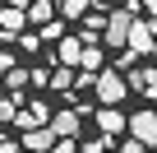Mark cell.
<instances>
[{"instance_id": "cell-1", "label": "cell", "mask_w": 157, "mask_h": 153, "mask_svg": "<svg viewBox=\"0 0 157 153\" xmlns=\"http://www.w3.org/2000/svg\"><path fill=\"white\" fill-rule=\"evenodd\" d=\"M93 93H97V102H102V107H120V102H125V93H129V84H125V74H120V70H97Z\"/></svg>"}, {"instance_id": "cell-21", "label": "cell", "mask_w": 157, "mask_h": 153, "mask_svg": "<svg viewBox=\"0 0 157 153\" xmlns=\"http://www.w3.org/2000/svg\"><path fill=\"white\" fill-rule=\"evenodd\" d=\"M143 74H148V84H143V93H148V98L157 102V65H152V70H143Z\"/></svg>"}, {"instance_id": "cell-12", "label": "cell", "mask_w": 157, "mask_h": 153, "mask_svg": "<svg viewBox=\"0 0 157 153\" xmlns=\"http://www.w3.org/2000/svg\"><path fill=\"white\" fill-rule=\"evenodd\" d=\"M0 84H5V88H10V98L19 102V98H23V88H28V70L10 65V70H5V79H0Z\"/></svg>"}, {"instance_id": "cell-17", "label": "cell", "mask_w": 157, "mask_h": 153, "mask_svg": "<svg viewBox=\"0 0 157 153\" xmlns=\"http://www.w3.org/2000/svg\"><path fill=\"white\" fill-rule=\"evenodd\" d=\"M19 46H23V51H37V46H42V33H37V28H23V33H19Z\"/></svg>"}, {"instance_id": "cell-10", "label": "cell", "mask_w": 157, "mask_h": 153, "mask_svg": "<svg viewBox=\"0 0 157 153\" xmlns=\"http://www.w3.org/2000/svg\"><path fill=\"white\" fill-rule=\"evenodd\" d=\"M97 130H102V135H125V111L102 107V111H97Z\"/></svg>"}, {"instance_id": "cell-15", "label": "cell", "mask_w": 157, "mask_h": 153, "mask_svg": "<svg viewBox=\"0 0 157 153\" xmlns=\"http://www.w3.org/2000/svg\"><path fill=\"white\" fill-rule=\"evenodd\" d=\"M56 93H69L74 88V65H65V70H51V79H46Z\"/></svg>"}, {"instance_id": "cell-6", "label": "cell", "mask_w": 157, "mask_h": 153, "mask_svg": "<svg viewBox=\"0 0 157 153\" xmlns=\"http://www.w3.org/2000/svg\"><path fill=\"white\" fill-rule=\"evenodd\" d=\"M46 121H51V107L46 102H33V107H19L14 111V125L19 130H33V125H46Z\"/></svg>"}, {"instance_id": "cell-8", "label": "cell", "mask_w": 157, "mask_h": 153, "mask_svg": "<svg viewBox=\"0 0 157 153\" xmlns=\"http://www.w3.org/2000/svg\"><path fill=\"white\" fill-rule=\"evenodd\" d=\"M0 28H5V33H23V28H28V10L5 5V0H0Z\"/></svg>"}, {"instance_id": "cell-11", "label": "cell", "mask_w": 157, "mask_h": 153, "mask_svg": "<svg viewBox=\"0 0 157 153\" xmlns=\"http://www.w3.org/2000/svg\"><path fill=\"white\" fill-rule=\"evenodd\" d=\"M51 19H56V0H28V23L33 28H42Z\"/></svg>"}, {"instance_id": "cell-22", "label": "cell", "mask_w": 157, "mask_h": 153, "mask_svg": "<svg viewBox=\"0 0 157 153\" xmlns=\"http://www.w3.org/2000/svg\"><path fill=\"white\" fill-rule=\"evenodd\" d=\"M46 79H51L46 70H28V84H33V88H46Z\"/></svg>"}, {"instance_id": "cell-13", "label": "cell", "mask_w": 157, "mask_h": 153, "mask_svg": "<svg viewBox=\"0 0 157 153\" xmlns=\"http://www.w3.org/2000/svg\"><path fill=\"white\" fill-rule=\"evenodd\" d=\"M88 5H93V0H56V14L60 19H83Z\"/></svg>"}, {"instance_id": "cell-9", "label": "cell", "mask_w": 157, "mask_h": 153, "mask_svg": "<svg viewBox=\"0 0 157 153\" xmlns=\"http://www.w3.org/2000/svg\"><path fill=\"white\" fill-rule=\"evenodd\" d=\"M74 70L97 74V70H102V42H83V51H78V65H74Z\"/></svg>"}, {"instance_id": "cell-18", "label": "cell", "mask_w": 157, "mask_h": 153, "mask_svg": "<svg viewBox=\"0 0 157 153\" xmlns=\"http://www.w3.org/2000/svg\"><path fill=\"white\" fill-rule=\"evenodd\" d=\"M14 111H19L14 98H0V125H14Z\"/></svg>"}, {"instance_id": "cell-5", "label": "cell", "mask_w": 157, "mask_h": 153, "mask_svg": "<svg viewBox=\"0 0 157 153\" xmlns=\"http://www.w3.org/2000/svg\"><path fill=\"white\" fill-rule=\"evenodd\" d=\"M51 144H56V130H51V125H33V130H23V144H19V148H28V153H51Z\"/></svg>"}, {"instance_id": "cell-4", "label": "cell", "mask_w": 157, "mask_h": 153, "mask_svg": "<svg viewBox=\"0 0 157 153\" xmlns=\"http://www.w3.org/2000/svg\"><path fill=\"white\" fill-rule=\"evenodd\" d=\"M152 37H157V33H152V23L134 14V23H129V42H125V46H129L134 56H148V51H152Z\"/></svg>"}, {"instance_id": "cell-19", "label": "cell", "mask_w": 157, "mask_h": 153, "mask_svg": "<svg viewBox=\"0 0 157 153\" xmlns=\"http://www.w3.org/2000/svg\"><path fill=\"white\" fill-rule=\"evenodd\" d=\"M102 23H106L102 14H83V33H97V37H102Z\"/></svg>"}, {"instance_id": "cell-27", "label": "cell", "mask_w": 157, "mask_h": 153, "mask_svg": "<svg viewBox=\"0 0 157 153\" xmlns=\"http://www.w3.org/2000/svg\"><path fill=\"white\" fill-rule=\"evenodd\" d=\"M152 56H157V37H152Z\"/></svg>"}, {"instance_id": "cell-25", "label": "cell", "mask_w": 157, "mask_h": 153, "mask_svg": "<svg viewBox=\"0 0 157 153\" xmlns=\"http://www.w3.org/2000/svg\"><path fill=\"white\" fill-rule=\"evenodd\" d=\"M5 5H19V10H28V0H5Z\"/></svg>"}, {"instance_id": "cell-24", "label": "cell", "mask_w": 157, "mask_h": 153, "mask_svg": "<svg viewBox=\"0 0 157 153\" xmlns=\"http://www.w3.org/2000/svg\"><path fill=\"white\" fill-rule=\"evenodd\" d=\"M10 65H14V56H10V51H0V79H5V70H10Z\"/></svg>"}, {"instance_id": "cell-28", "label": "cell", "mask_w": 157, "mask_h": 153, "mask_svg": "<svg viewBox=\"0 0 157 153\" xmlns=\"http://www.w3.org/2000/svg\"><path fill=\"white\" fill-rule=\"evenodd\" d=\"M0 144H5V130H0Z\"/></svg>"}, {"instance_id": "cell-2", "label": "cell", "mask_w": 157, "mask_h": 153, "mask_svg": "<svg viewBox=\"0 0 157 153\" xmlns=\"http://www.w3.org/2000/svg\"><path fill=\"white\" fill-rule=\"evenodd\" d=\"M129 23H134V10H129V5H125V10H111L106 23H102V42H106V46H125V42H129Z\"/></svg>"}, {"instance_id": "cell-14", "label": "cell", "mask_w": 157, "mask_h": 153, "mask_svg": "<svg viewBox=\"0 0 157 153\" xmlns=\"http://www.w3.org/2000/svg\"><path fill=\"white\" fill-rule=\"evenodd\" d=\"M78 51H83V37H65L56 56H60V65H78Z\"/></svg>"}, {"instance_id": "cell-26", "label": "cell", "mask_w": 157, "mask_h": 153, "mask_svg": "<svg viewBox=\"0 0 157 153\" xmlns=\"http://www.w3.org/2000/svg\"><path fill=\"white\" fill-rule=\"evenodd\" d=\"M102 5H120V0H102Z\"/></svg>"}, {"instance_id": "cell-23", "label": "cell", "mask_w": 157, "mask_h": 153, "mask_svg": "<svg viewBox=\"0 0 157 153\" xmlns=\"http://www.w3.org/2000/svg\"><path fill=\"white\" fill-rule=\"evenodd\" d=\"M51 153H78V144H74V139H56V144H51Z\"/></svg>"}, {"instance_id": "cell-20", "label": "cell", "mask_w": 157, "mask_h": 153, "mask_svg": "<svg viewBox=\"0 0 157 153\" xmlns=\"http://www.w3.org/2000/svg\"><path fill=\"white\" fill-rule=\"evenodd\" d=\"M120 153H148V144H143V139H134V135H125V144H120Z\"/></svg>"}, {"instance_id": "cell-7", "label": "cell", "mask_w": 157, "mask_h": 153, "mask_svg": "<svg viewBox=\"0 0 157 153\" xmlns=\"http://www.w3.org/2000/svg\"><path fill=\"white\" fill-rule=\"evenodd\" d=\"M46 125L56 130V139H74L83 121H78V111H51V121H46Z\"/></svg>"}, {"instance_id": "cell-16", "label": "cell", "mask_w": 157, "mask_h": 153, "mask_svg": "<svg viewBox=\"0 0 157 153\" xmlns=\"http://www.w3.org/2000/svg\"><path fill=\"white\" fill-rule=\"evenodd\" d=\"M106 148H116L111 135H97V139H88V144H78V153H106Z\"/></svg>"}, {"instance_id": "cell-3", "label": "cell", "mask_w": 157, "mask_h": 153, "mask_svg": "<svg viewBox=\"0 0 157 153\" xmlns=\"http://www.w3.org/2000/svg\"><path fill=\"white\" fill-rule=\"evenodd\" d=\"M125 135H134V139H143L152 148L157 144V111H129L125 116Z\"/></svg>"}]
</instances>
